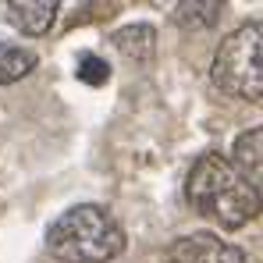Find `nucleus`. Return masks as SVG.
Returning <instances> with one entry per match:
<instances>
[{"label": "nucleus", "instance_id": "obj_1", "mask_svg": "<svg viewBox=\"0 0 263 263\" xmlns=\"http://www.w3.org/2000/svg\"><path fill=\"white\" fill-rule=\"evenodd\" d=\"M189 206L199 217L214 220L217 228H246L263 210L260 192L242 178V171L224 153H203L185 178Z\"/></svg>", "mask_w": 263, "mask_h": 263}, {"label": "nucleus", "instance_id": "obj_2", "mask_svg": "<svg viewBox=\"0 0 263 263\" xmlns=\"http://www.w3.org/2000/svg\"><path fill=\"white\" fill-rule=\"evenodd\" d=\"M46 249L61 263H110L125 249V231L107 206L82 203L50 224Z\"/></svg>", "mask_w": 263, "mask_h": 263}, {"label": "nucleus", "instance_id": "obj_3", "mask_svg": "<svg viewBox=\"0 0 263 263\" xmlns=\"http://www.w3.org/2000/svg\"><path fill=\"white\" fill-rule=\"evenodd\" d=\"M210 79L235 100H263V22H246L220 40Z\"/></svg>", "mask_w": 263, "mask_h": 263}, {"label": "nucleus", "instance_id": "obj_4", "mask_svg": "<svg viewBox=\"0 0 263 263\" xmlns=\"http://www.w3.org/2000/svg\"><path fill=\"white\" fill-rule=\"evenodd\" d=\"M164 263H246V253L210 231L175 238L164 253Z\"/></svg>", "mask_w": 263, "mask_h": 263}, {"label": "nucleus", "instance_id": "obj_5", "mask_svg": "<svg viewBox=\"0 0 263 263\" xmlns=\"http://www.w3.org/2000/svg\"><path fill=\"white\" fill-rule=\"evenodd\" d=\"M231 164L242 171V178L260 192V199H263V125L242 132V135L235 139V146H231Z\"/></svg>", "mask_w": 263, "mask_h": 263}, {"label": "nucleus", "instance_id": "obj_6", "mask_svg": "<svg viewBox=\"0 0 263 263\" xmlns=\"http://www.w3.org/2000/svg\"><path fill=\"white\" fill-rule=\"evenodd\" d=\"M57 18V0H14L7 4V22L25 36H43Z\"/></svg>", "mask_w": 263, "mask_h": 263}, {"label": "nucleus", "instance_id": "obj_7", "mask_svg": "<svg viewBox=\"0 0 263 263\" xmlns=\"http://www.w3.org/2000/svg\"><path fill=\"white\" fill-rule=\"evenodd\" d=\"M153 40H157V32L149 25H128V29L114 32V46L132 61H149L153 57Z\"/></svg>", "mask_w": 263, "mask_h": 263}, {"label": "nucleus", "instance_id": "obj_8", "mask_svg": "<svg viewBox=\"0 0 263 263\" xmlns=\"http://www.w3.org/2000/svg\"><path fill=\"white\" fill-rule=\"evenodd\" d=\"M32 68H36V53H32V50H25V46H7V43H0V86L25 79Z\"/></svg>", "mask_w": 263, "mask_h": 263}, {"label": "nucleus", "instance_id": "obj_9", "mask_svg": "<svg viewBox=\"0 0 263 263\" xmlns=\"http://www.w3.org/2000/svg\"><path fill=\"white\" fill-rule=\"evenodd\" d=\"M220 14V4H178L175 7V22L189 25V29H206L214 25Z\"/></svg>", "mask_w": 263, "mask_h": 263}, {"label": "nucleus", "instance_id": "obj_10", "mask_svg": "<svg viewBox=\"0 0 263 263\" xmlns=\"http://www.w3.org/2000/svg\"><path fill=\"white\" fill-rule=\"evenodd\" d=\"M79 79L89 82V86H103L110 79V64L103 57H96V53H82L79 57Z\"/></svg>", "mask_w": 263, "mask_h": 263}]
</instances>
